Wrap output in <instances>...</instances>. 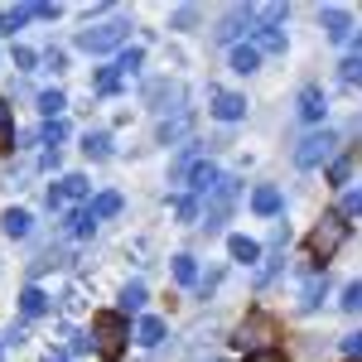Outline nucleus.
<instances>
[{"mask_svg":"<svg viewBox=\"0 0 362 362\" xmlns=\"http://www.w3.org/2000/svg\"><path fill=\"white\" fill-rule=\"evenodd\" d=\"M92 338H97V353H102L107 362H116L121 353H126V338H131L126 314H121V309H102V314H92Z\"/></svg>","mask_w":362,"mask_h":362,"instance_id":"nucleus-1","label":"nucleus"},{"mask_svg":"<svg viewBox=\"0 0 362 362\" xmlns=\"http://www.w3.org/2000/svg\"><path fill=\"white\" fill-rule=\"evenodd\" d=\"M343 242H348V218H343V213H324V218H319V227L309 232L305 251H309V261H314V266H324V261H329Z\"/></svg>","mask_w":362,"mask_h":362,"instance_id":"nucleus-2","label":"nucleus"},{"mask_svg":"<svg viewBox=\"0 0 362 362\" xmlns=\"http://www.w3.org/2000/svg\"><path fill=\"white\" fill-rule=\"evenodd\" d=\"M126 39H131V25H126V20H102V25H87L83 34H78V49H83V54H112Z\"/></svg>","mask_w":362,"mask_h":362,"instance_id":"nucleus-3","label":"nucleus"},{"mask_svg":"<svg viewBox=\"0 0 362 362\" xmlns=\"http://www.w3.org/2000/svg\"><path fill=\"white\" fill-rule=\"evenodd\" d=\"M334 145H338V136H334V131H314V136H305V140H300V150H295V165H300V169L324 165V160L334 155Z\"/></svg>","mask_w":362,"mask_h":362,"instance_id":"nucleus-4","label":"nucleus"},{"mask_svg":"<svg viewBox=\"0 0 362 362\" xmlns=\"http://www.w3.org/2000/svg\"><path fill=\"white\" fill-rule=\"evenodd\" d=\"M232 203H237V179H218V189L208 194V232H218L227 223Z\"/></svg>","mask_w":362,"mask_h":362,"instance_id":"nucleus-5","label":"nucleus"},{"mask_svg":"<svg viewBox=\"0 0 362 362\" xmlns=\"http://www.w3.org/2000/svg\"><path fill=\"white\" fill-rule=\"evenodd\" d=\"M145 102H150V107H155V112H179V107H184V87L179 83H150L145 87Z\"/></svg>","mask_w":362,"mask_h":362,"instance_id":"nucleus-6","label":"nucleus"},{"mask_svg":"<svg viewBox=\"0 0 362 362\" xmlns=\"http://www.w3.org/2000/svg\"><path fill=\"white\" fill-rule=\"evenodd\" d=\"M78 198H87V179L83 174H63L54 189H49V208H58V203H78Z\"/></svg>","mask_w":362,"mask_h":362,"instance_id":"nucleus-7","label":"nucleus"},{"mask_svg":"<svg viewBox=\"0 0 362 362\" xmlns=\"http://www.w3.org/2000/svg\"><path fill=\"white\" fill-rule=\"evenodd\" d=\"M319 20H324V29H329V39H334V44H348V39H353V20H348V10L324 5V10H319Z\"/></svg>","mask_w":362,"mask_h":362,"instance_id":"nucleus-8","label":"nucleus"},{"mask_svg":"<svg viewBox=\"0 0 362 362\" xmlns=\"http://www.w3.org/2000/svg\"><path fill=\"white\" fill-rule=\"evenodd\" d=\"M266 338H276V319H266V314H251L247 324L237 329V343L247 348V343H266Z\"/></svg>","mask_w":362,"mask_h":362,"instance_id":"nucleus-9","label":"nucleus"},{"mask_svg":"<svg viewBox=\"0 0 362 362\" xmlns=\"http://www.w3.org/2000/svg\"><path fill=\"white\" fill-rule=\"evenodd\" d=\"M242 29H251V5H232V10L223 15V25H218V39H223V44H232Z\"/></svg>","mask_w":362,"mask_h":362,"instance_id":"nucleus-10","label":"nucleus"},{"mask_svg":"<svg viewBox=\"0 0 362 362\" xmlns=\"http://www.w3.org/2000/svg\"><path fill=\"white\" fill-rule=\"evenodd\" d=\"M213 116H218V121H242V116H247V97H237V92H213Z\"/></svg>","mask_w":362,"mask_h":362,"instance_id":"nucleus-11","label":"nucleus"},{"mask_svg":"<svg viewBox=\"0 0 362 362\" xmlns=\"http://www.w3.org/2000/svg\"><path fill=\"white\" fill-rule=\"evenodd\" d=\"M280 20H285V5H280V0H271V5H251V25L256 29H276Z\"/></svg>","mask_w":362,"mask_h":362,"instance_id":"nucleus-12","label":"nucleus"},{"mask_svg":"<svg viewBox=\"0 0 362 362\" xmlns=\"http://www.w3.org/2000/svg\"><path fill=\"white\" fill-rule=\"evenodd\" d=\"M189 131H194V116H189V112H179L174 121H165V126H160V145H174V140H184V136H189Z\"/></svg>","mask_w":362,"mask_h":362,"instance_id":"nucleus-13","label":"nucleus"},{"mask_svg":"<svg viewBox=\"0 0 362 362\" xmlns=\"http://www.w3.org/2000/svg\"><path fill=\"white\" fill-rule=\"evenodd\" d=\"M20 314H25V319H39V314H49V295H44L39 285H29L25 295H20Z\"/></svg>","mask_w":362,"mask_h":362,"instance_id":"nucleus-14","label":"nucleus"},{"mask_svg":"<svg viewBox=\"0 0 362 362\" xmlns=\"http://www.w3.org/2000/svg\"><path fill=\"white\" fill-rule=\"evenodd\" d=\"M251 49H256V54H285V34H280V29H256Z\"/></svg>","mask_w":362,"mask_h":362,"instance_id":"nucleus-15","label":"nucleus"},{"mask_svg":"<svg viewBox=\"0 0 362 362\" xmlns=\"http://www.w3.org/2000/svg\"><path fill=\"white\" fill-rule=\"evenodd\" d=\"M251 208H256L261 218H276L280 213V189H256V194H251Z\"/></svg>","mask_w":362,"mask_h":362,"instance_id":"nucleus-16","label":"nucleus"},{"mask_svg":"<svg viewBox=\"0 0 362 362\" xmlns=\"http://www.w3.org/2000/svg\"><path fill=\"white\" fill-rule=\"evenodd\" d=\"M29 223H34V218H29L25 208H10V213L0 218V227H5V237H29Z\"/></svg>","mask_w":362,"mask_h":362,"instance_id":"nucleus-17","label":"nucleus"},{"mask_svg":"<svg viewBox=\"0 0 362 362\" xmlns=\"http://www.w3.org/2000/svg\"><path fill=\"white\" fill-rule=\"evenodd\" d=\"M300 116H305V121H319V116H324V92H319V87H305V92H300Z\"/></svg>","mask_w":362,"mask_h":362,"instance_id":"nucleus-18","label":"nucleus"},{"mask_svg":"<svg viewBox=\"0 0 362 362\" xmlns=\"http://www.w3.org/2000/svg\"><path fill=\"white\" fill-rule=\"evenodd\" d=\"M136 338L145 343V348H155V343H165V324H160L155 314H145V319H140V329H136Z\"/></svg>","mask_w":362,"mask_h":362,"instance_id":"nucleus-19","label":"nucleus"},{"mask_svg":"<svg viewBox=\"0 0 362 362\" xmlns=\"http://www.w3.org/2000/svg\"><path fill=\"white\" fill-rule=\"evenodd\" d=\"M189 179H194V194H213L223 174H218L213 165H194V174H189Z\"/></svg>","mask_w":362,"mask_h":362,"instance_id":"nucleus-20","label":"nucleus"},{"mask_svg":"<svg viewBox=\"0 0 362 362\" xmlns=\"http://www.w3.org/2000/svg\"><path fill=\"white\" fill-rule=\"evenodd\" d=\"M140 309H145V285L131 280V285L121 290V314H140Z\"/></svg>","mask_w":362,"mask_h":362,"instance_id":"nucleus-21","label":"nucleus"},{"mask_svg":"<svg viewBox=\"0 0 362 362\" xmlns=\"http://www.w3.org/2000/svg\"><path fill=\"white\" fill-rule=\"evenodd\" d=\"M121 213V194H97L92 198V218L102 223V218H116Z\"/></svg>","mask_w":362,"mask_h":362,"instance_id":"nucleus-22","label":"nucleus"},{"mask_svg":"<svg viewBox=\"0 0 362 362\" xmlns=\"http://www.w3.org/2000/svg\"><path fill=\"white\" fill-rule=\"evenodd\" d=\"M256 63H261V54H256L251 44H237V49H232V68H237V73H256Z\"/></svg>","mask_w":362,"mask_h":362,"instance_id":"nucleus-23","label":"nucleus"},{"mask_svg":"<svg viewBox=\"0 0 362 362\" xmlns=\"http://www.w3.org/2000/svg\"><path fill=\"white\" fill-rule=\"evenodd\" d=\"M92 227H97L92 208H78V213H68V232H73V237H92Z\"/></svg>","mask_w":362,"mask_h":362,"instance_id":"nucleus-24","label":"nucleus"},{"mask_svg":"<svg viewBox=\"0 0 362 362\" xmlns=\"http://www.w3.org/2000/svg\"><path fill=\"white\" fill-rule=\"evenodd\" d=\"M227 251H232V261H247V266L261 256V247H256L251 237H232V242H227Z\"/></svg>","mask_w":362,"mask_h":362,"instance_id":"nucleus-25","label":"nucleus"},{"mask_svg":"<svg viewBox=\"0 0 362 362\" xmlns=\"http://www.w3.org/2000/svg\"><path fill=\"white\" fill-rule=\"evenodd\" d=\"M29 15H34V5H10V10L0 15V29H5V34H15V29L25 25Z\"/></svg>","mask_w":362,"mask_h":362,"instance_id":"nucleus-26","label":"nucleus"},{"mask_svg":"<svg viewBox=\"0 0 362 362\" xmlns=\"http://www.w3.org/2000/svg\"><path fill=\"white\" fill-rule=\"evenodd\" d=\"M63 107H68L63 92H39V112L49 116V121H63Z\"/></svg>","mask_w":362,"mask_h":362,"instance_id":"nucleus-27","label":"nucleus"},{"mask_svg":"<svg viewBox=\"0 0 362 362\" xmlns=\"http://www.w3.org/2000/svg\"><path fill=\"white\" fill-rule=\"evenodd\" d=\"M174 280H179V285H194L198 280V261L194 256H174Z\"/></svg>","mask_w":362,"mask_h":362,"instance_id":"nucleus-28","label":"nucleus"},{"mask_svg":"<svg viewBox=\"0 0 362 362\" xmlns=\"http://www.w3.org/2000/svg\"><path fill=\"white\" fill-rule=\"evenodd\" d=\"M83 150L92 155V160H107V155H112V136H102V131H97V136L83 140Z\"/></svg>","mask_w":362,"mask_h":362,"instance_id":"nucleus-29","label":"nucleus"},{"mask_svg":"<svg viewBox=\"0 0 362 362\" xmlns=\"http://www.w3.org/2000/svg\"><path fill=\"white\" fill-rule=\"evenodd\" d=\"M136 68H140V49H121V58H116V73H121V83H126V78H136Z\"/></svg>","mask_w":362,"mask_h":362,"instance_id":"nucleus-30","label":"nucleus"},{"mask_svg":"<svg viewBox=\"0 0 362 362\" xmlns=\"http://www.w3.org/2000/svg\"><path fill=\"white\" fill-rule=\"evenodd\" d=\"M319 300H324V276H309V285H305V300H300V309H319Z\"/></svg>","mask_w":362,"mask_h":362,"instance_id":"nucleus-31","label":"nucleus"},{"mask_svg":"<svg viewBox=\"0 0 362 362\" xmlns=\"http://www.w3.org/2000/svg\"><path fill=\"white\" fill-rule=\"evenodd\" d=\"M348 87H358L362 83V54H353V58H343V73H338Z\"/></svg>","mask_w":362,"mask_h":362,"instance_id":"nucleus-32","label":"nucleus"},{"mask_svg":"<svg viewBox=\"0 0 362 362\" xmlns=\"http://www.w3.org/2000/svg\"><path fill=\"white\" fill-rule=\"evenodd\" d=\"M63 136H68V126H63V121H49V126H44V145H49V155H58Z\"/></svg>","mask_w":362,"mask_h":362,"instance_id":"nucleus-33","label":"nucleus"},{"mask_svg":"<svg viewBox=\"0 0 362 362\" xmlns=\"http://www.w3.org/2000/svg\"><path fill=\"white\" fill-rule=\"evenodd\" d=\"M15 145V121H10V107L0 102V150H10Z\"/></svg>","mask_w":362,"mask_h":362,"instance_id":"nucleus-34","label":"nucleus"},{"mask_svg":"<svg viewBox=\"0 0 362 362\" xmlns=\"http://www.w3.org/2000/svg\"><path fill=\"white\" fill-rule=\"evenodd\" d=\"M343 309H348V314H362V280H353V285L343 290Z\"/></svg>","mask_w":362,"mask_h":362,"instance_id":"nucleus-35","label":"nucleus"},{"mask_svg":"<svg viewBox=\"0 0 362 362\" xmlns=\"http://www.w3.org/2000/svg\"><path fill=\"white\" fill-rule=\"evenodd\" d=\"M174 218H179V223H194V218H198V203H194L189 194H184V198H174Z\"/></svg>","mask_w":362,"mask_h":362,"instance_id":"nucleus-36","label":"nucleus"},{"mask_svg":"<svg viewBox=\"0 0 362 362\" xmlns=\"http://www.w3.org/2000/svg\"><path fill=\"white\" fill-rule=\"evenodd\" d=\"M338 213H343V218H358V213H362V189H348V194H343V208H338Z\"/></svg>","mask_w":362,"mask_h":362,"instance_id":"nucleus-37","label":"nucleus"},{"mask_svg":"<svg viewBox=\"0 0 362 362\" xmlns=\"http://www.w3.org/2000/svg\"><path fill=\"white\" fill-rule=\"evenodd\" d=\"M116 87H121V73H116V63H112V68L97 73V92H116Z\"/></svg>","mask_w":362,"mask_h":362,"instance_id":"nucleus-38","label":"nucleus"},{"mask_svg":"<svg viewBox=\"0 0 362 362\" xmlns=\"http://www.w3.org/2000/svg\"><path fill=\"white\" fill-rule=\"evenodd\" d=\"M247 362H290L280 348H256V353H247Z\"/></svg>","mask_w":362,"mask_h":362,"instance_id":"nucleus-39","label":"nucleus"},{"mask_svg":"<svg viewBox=\"0 0 362 362\" xmlns=\"http://www.w3.org/2000/svg\"><path fill=\"white\" fill-rule=\"evenodd\" d=\"M198 25V5H184L179 15H174V29H194Z\"/></svg>","mask_w":362,"mask_h":362,"instance_id":"nucleus-40","label":"nucleus"},{"mask_svg":"<svg viewBox=\"0 0 362 362\" xmlns=\"http://www.w3.org/2000/svg\"><path fill=\"white\" fill-rule=\"evenodd\" d=\"M348 169H353V155H343V160H334V169H329V179H334V184H343V179H348Z\"/></svg>","mask_w":362,"mask_h":362,"instance_id":"nucleus-41","label":"nucleus"},{"mask_svg":"<svg viewBox=\"0 0 362 362\" xmlns=\"http://www.w3.org/2000/svg\"><path fill=\"white\" fill-rule=\"evenodd\" d=\"M343 353H348V358H362V334H348V338H343Z\"/></svg>","mask_w":362,"mask_h":362,"instance_id":"nucleus-42","label":"nucleus"},{"mask_svg":"<svg viewBox=\"0 0 362 362\" xmlns=\"http://www.w3.org/2000/svg\"><path fill=\"white\" fill-rule=\"evenodd\" d=\"M58 10H63V5H54V0H39V5H34V15H44V20H58Z\"/></svg>","mask_w":362,"mask_h":362,"instance_id":"nucleus-43","label":"nucleus"},{"mask_svg":"<svg viewBox=\"0 0 362 362\" xmlns=\"http://www.w3.org/2000/svg\"><path fill=\"white\" fill-rule=\"evenodd\" d=\"M15 68H34V54H29V49H20V44H15Z\"/></svg>","mask_w":362,"mask_h":362,"instance_id":"nucleus-44","label":"nucleus"},{"mask_svg":"<svg viewBox=\"0 0 362 362\" xmlns=\"http://www.w3.org/2000/svg\"><path fill=\"white\" fill-rule=\"evenodd\" d=\"M44 362H68V353H63V348H49V358Z\"/></svg>","mask_w":362,"mask_h":362,"instance_id":"nucleus-45","label":"nucleus"}]
</instances>
